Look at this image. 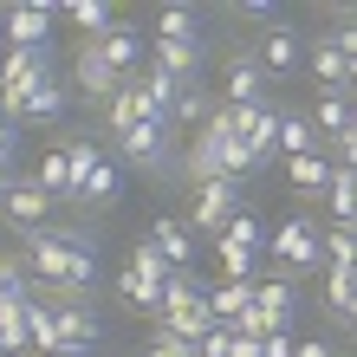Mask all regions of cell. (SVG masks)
<instances>
[{"label": "cell", "mask_w": 357, "mask_h": 357, "mask_svg": "<svg viewBox=\"0 0 357 357\" xmlns=\"http://www.w3.org/2000/svg\"><path fill=\"white\" fill-rule=\"evenodd\" d=\"M26 260H33V280L39 286H59V292H85L98 286V254H91V241L85 234H33L26 241Z\"/></svg>", "instance_id": "6da1fadb"}, {"label": "cell", "mask_w": 357, "mask_h": 357, "mask_svg": "<svg viewBox=\"0 0 357 357\" xmlns=\"http://www.w3.org/2000/svg\"><path fill=\"white\" fill-rule=\"evenodd\" d=\"M156 325H169L176 338H188V344H202L208 331H215L208 286L195 280V273H169V286H162V319H156Z\"/></svg>", "instance_id": "7a4b0ae2"}, {"label": "cell", "mask_w": 357, "mask_h": 357, "mask_svg": "<svg viewBox=\"0 0 357 357\" xmlns=\"http://www.w3.org/2000/svg\"><path fill=\"white\" fill-rule=\"evenodd\" d=\"M266 254L280 260V280H286V273H312V266H325V234H319L305 215H286V221L266 234Z\"/></svg>", "instance_id": "3957f363"}, {"label": "cell", "mask_w": 357, "mask_h": 357, "mask_svg": "<svg viewBox=\"0 0 357 357\" xmlns=\"http://www.w3.org/2000/svg\"><path fill=\"white\" fill-rule=\"evenodd\" d=\"M241 215V182L221 176V182H195V202H188V227L208 241H221V227Z\"/></svg>", "instance_id": "277c9868"}, {"label": "cell", "mask_w": 357, "mask_h": 357, "mask_svg": "<svg viewBox=\"0 0 357 357\" xmlns=\"http://www.w3.org/2000/svg\"><path fill=\"white\" fill-rule=\"evenodd\" d=\"M98 59L123 78V85H137V78L150 72V33H137L130 20H117V26L98 39Z\"/></svg>", "instance_id": "5b68a950"}, {"label": "cell", "mask_w": 357, "mask_h": 357, "mask_svg": "<svg viewBox=\"0 0 357 357\" xmlns=\"http://www.w3.org/2000/svg\"><path fill=\"white\" fill-rule=\"evenodd\" d=\"M52 0H20V7H0V46H52Z\"/></svg>", "instance_id": "8992f818"}, {"label": "cell", "mask_w": 357, "mask_h": 357, "mask_svg": "<svg viewBox=\"0 0 357 357\" xmlns=\"http://www.w3.org/2000/svg\"><path fill=\"white\" fill-rule=\"evenodd\" d=\"M254 59H260V72H266V78H292V72H305V33L280 20V26L254 33Z\"/></svg>", "instance_id": "52a82bcc"}, {"label": "cell", "mask_w": 357, "mask_h": 357, "mask_svg": "<svg viewBox=\"0 0 357 357\" xmlns=\"http://www.w3.org/2000/svg\"><path fill=\"white\" fill-rule=\"evenodd\" d=\"M150 66H156V72H169L182 91H202L208 46H202V39H150Z\"/></svg>", "instance_id": "ba28073f"}, {"label": "cell", "mask_w": 357, "mask_h": 357, "mask_svg": "<svg viewBox=\"0 0 357 357\" xmlns=\"http://www.w3.org/2000/svg\"><path fill=\"white\" fill-rule=\"evenodd\" d=\"M221 104H273V78L260 72V59H254V46H241L234 59H227V72H221Z\"/></svg>", "instance_id": "9c48e42d"}, {"label": "cell", "mask_w": 357, "mask_h": 357, "mask_svg": "<svg viewBox=\"0 0 357 357\" xmlns=\"http://www.w3.org/2000/svg\"><path fill=\"white\" fill-rule=\"evenodd\" d=\"M143 241L162 247V260H169L176 273H195V260H202V234L188 221H176V215H156L150 227H143Z\"/></svg>", "instance_id": "30bf717a"}, {"label": "cell", "mask_w": 357, "mask_h": 357, "mask_svg": "<svg viewBox=\"0 0 357 357\" xmlns=\"http://www.w3.org/2000/svg\"><path fill=\"white\" fill-rule=\"evenodd\" d=\"M72 91L85 98V104H98V111L123 91V78L98 59V39H85V46H78V59H72Z\"/></svg>", "instance_id": "8fae6325"}, {"label": "cell", "mask_w": 357, "mask_h": 357, "mask_svg": "<svg viewBox=\"0 0 357 357\" xmlns=\"http://www.w3.org/2000/svg\"><path fill=\"white\" fill-rule=\"evenodd\" d=\"M169 143H176V130L169 123H137V130H123L117 137V162H130V169H162L169 162Z\"/></svg>", "instance_id": "7c38bea8"}, {"label": "cell", "mask_w": 357, "mask_h": 357, "mask_svg": "<svg viewBox=\"0 0 357 357\" xmlns=\"http://www.w3.org/2000/svg\"><path fill=\"white\" fill-rule=\"evenodd\" d=\"M0 221H7V227H13L20 241L46 234V221H52V195H46V188H39V182L26 176V182H20L13 195H7V208H0Z\"/></svg>", "instance_id": "4fadbf2b"}, {"label": "cell", "mask_w": 357, "mask_h": 357, "mask_svg": "<svg viewBox=\"0 0 357 357\" xmlns=\"http://www.w3.org/2000/svg\"><path fill=\"white\" fill-rule=\"evenodd\" d=\"M305 66H312V78H319V91H351V59L338 52L331 33H312L305 39Z\"/></svg>", "instance_id": "5bb4252c"}, {"label": "cell", "mask_w": 357, "mask_h": 357, "mask_svg": "<svg viewBox=\"0 0 357 357\" xmlns=\"http://www.w3.org/2000/svg\"><path fill=\"white\" fill-rule=\"evenodd\" d=\"M52 319H59V338L66 344H78V351L98 344V312L78 299V292H52Z\"/></svg>", "instance_id": "9a60e30c"}, {"label": "cell", "mask_w": 357, "mask_h": 357, "mask_svg": "<svg viewBox=\"0 0 357 357\" xmlns=\"http://www.w3.org/2000/svg\"><path fill=\"white\" fill-rule=\"evenodd\" d=\"M254 305L266 331H292L299 325V292H292V280H254Z\"/></svg>", "instance_id": "2e32d148"}, {"label": "cell", "mask_w": 357, "mask_h": 357, "mask_svg": "<svg viewBox=\"0 0 357 357\" xmlns=\"http://www.w3.org/2000/svg\"><path fill=\"white\" fill-rule=\"evenodd\" d=\"M260 260H266V247H254V241H234V234H221V241H215V266H221V280H260Z\"/></svg>", "instance_id": "e0dca14e"}, {"label": "cell", "mask_w": 357, "mask_h": 357, "mask_svg": "<svg viewBox=\"0 0 357 357\" xmlns=\"http://www.w3.org/2000/svg\"><path fill=\"white\" fill-rule=\"evenodd\" d=\"M312 123H319L325 143H338L351 123H357V98H351V91H319V104H312Z\"/></svg>", "instance_id": "ac0fdd59"}, {"label": "cell", "mask_w": 357, "mask_h": 357, "mask_svg": "<svg viewBox=\"0 0 357 357\" xmlns=\"http://www.w3.org/2000/svg\"><path fill=\"white\" fill-rule=\"evenodd\" d=\"M331 176H338V156H286V182L299 188V195H325L331 188Z\"/></svg>", "instance_id": "d6986e66"}, {"label": "cell", "mask_w": 357, "mask_h": 357, "mask_svg": "<svg viewBox=\"0 0 357 357\" xmlns=\"http://www.w3.org/2000/svg\"><path fill=\"white\" fill-rule=\"evenodd\" d=\"M319 150H325L319 123H312L305 111H280V162L286 156H319Z\"/></svg>", "instance_id": "ffe728a7"}, {"label": "cell", "mask_w": 357, "mask_h": 357, "mask_svg": "<svg viewBox=\"0 0 357 357\" xmlns=\"http://www.w3.org/2000/svg\"><path fill=\"white\" fill-rule=\"evenodd\" d=\"M117 299L130 305V312H143L150 325L162 319V286H156V280H143V273H130V266L117 273Z\"/></svg>", "instance_id": "44dd1931"}, {"label": "cell", "mask_w": 357, "mask_h": 357, "mask_svg": "<svg viewBox=\"0 0 357 357\" xmlns=\"http://www.w3.org/2000/svg\"><path fill=\"white\" fill-rule=\"evenodd\" d=\"M247 305H254V280H221V286H208V312H215V325H234Z\"/></svg>", "instance_id": "7402d4cb"}, {"label": "cell", "mask_w": 357, "mask_h": 357, "mask_svg": "<svg viewBox=\"0 0 357 357\" xmlns=\"http://www.w3.org/2000/svg\"><path fill=\"white\" fill-rule=\"evenodd\" d=\"M137 123H150V111H143V91L137 85H123L111 104H104V130H111V143H117L123 130H137Z\"/></svg>", "instance_id": "603a6c76"}, {"label": "cell", "mask_w": 357, "mask_h": 357, "mask_svg": "<svg viewBox=\"0 0 357 357\" xmlns=\"http://www.w3.org/2000/svg\"><path fill=\"white\" fill-rule=\"evenodd\" d=\"M325 208H331V227H357V169H338V176H331Z\"/></svg>", "instance_id": "cb8c5ba5"}, {"label": "cell", "mask_w": 357, "mask_h": 357, "mask_svg": "<svg viewBox=\"0 0 357 357\" xmlns=\"http://www.w3.org/2000/svg\"><path fill=\"white\" fill-rule=\"evenodd\" d=\"M66 85H59V78H46V85H33L26 91V123H59V117H66Z\"/></svg>", "instance_id": "d4e9b609"}, {"label": "cell", "mask_w": 357, "mask_h": 357, "mask_svg": "<svg viewBox=\"0 0 357 357\" xmlns=\"http://www.w3.org/2000/svg\"><path fill=\"white\" fill-rule=\"evenodd\" d=\"M26 331H33V357L66 351V338H59V319H52V299H33V305H26Z\"/></svg>", "instance_id": "484cf974"}, {"label": "cell", "mask_w": 357, "mask_h": 357, "mask_svg": "<svg viewBox=\"0 0 357 357\" xmlns=\"http://www.w3.org/2000/svg\"><path fill=\"white\" fill-rule=\"evenodd\" d=\"M26 305H33V299H13V305H0V351H7V357L33 351V331H26Z\"/></svg>", "instance_id": "4316f807"}, {"label": "cell", "mask_w": 357, "mask_h": 357, "mask_svg": "<svg viewBox=\"0 0 357 357\" xmlns=\"http://www.w3.org/2000/svg\"><path fill=\"white\" fill-rule=\"evenodd\" d=\"M59 13H66V20H72V26L85 33V39H104V33L117 26V13L104 7V0H72V7H59Z\"/></svg>", "instance_id": "83f0119b"}, {"label": "cell", "mask_w": 357, "mask_h": 357, "mask_svg": "<svg viewBox=\"0 0 357 357\" xmlns=\"http://www.w3.org/2000/svg\"><path fill=\"white\" fill-rule=\"evenodd\" d=\"M66 162H72V195L85 202V188H91L98 162H104V156H98V143H91V137H72V143H66Z\"/></svg>", "instance_id": "f1b7e54d"}, {"label": "cell", "mask_w": 357, "mask_h": 357, "mask_svg": "<svg viewBox=\"0 0 357 357\" xmlns=\"http://www.w3.org/2000/svg\"><path fill=\"white\" fill-rule=\"evenodd\" d=\"M150 39H202V13L195 7H162L156 26H150Z\"/></svg>", "instance_id": "f546056e"}, {"label": "cell", "mask_w": 357, "mask_h": 357, "mask_svg": "<svg viewBox=\"0 0 357 357\" xmlns=\"http://www.w3.org/2000/svg\"><path fill=\"white\" fill-rule=\"evenodd\" d=\"M33 182L46 188L52 202H59V195H72V162H66V150H46V156H39V169H33Z\"/></svg>", "instance_id": "4dcf8cb0"}, {"label": "cell", "mask_w": 357, "mask_h": 357, "mask_svg": "<svg viewBox=\"0 0 357 357\" xmlns=\"http://www.w3.org/2000/svg\"><path fill=\"white\" fill-rule=\"evenodd\" d=\"M325 305L338 319H351V305H357V273L351 266H325Z\"/></svg>", "instance_id": "1f68e13d"}, {"label": "cell", "mask_w": 357, "mask_h": 357, "mask_svg": "<svg viewBox=\"0 0 357 357\" xmlns=\"http://www.w3.org/2000/svg\"><path fill=\"white\" fill-rule=\"evenodd\" d=\"M208 111H215L208 85H202V91H182V98H176V117H169V130H202V123H208Z\"/></svg>", "instance_id": "d6a6232c"}, {"label": "cell", "mask_w": 357, "mask_h": 357, "mask_svg": "<svg viewBox=\"0 0 357 357\" xmlns=\"http://www.w3.org/2000/svg\"><path fill=\"white\" fill-rule=\"evenodd\" d=\"M130 273H143V280H156V286H169V260H162V247H150V241H137L130 247Z\"/></svg>", "instance_id": "836d02e7"}, {"label": "cell", "mask_w": 357, "mask_h": 357, "mask_svg": "<svg viewBox=\"0 0 357 357\" xmlns=\"http://www.w3.org/2000/svg\"><path fill=\"white\" fill-rule=\"evenodd\" d=\"M325 266H351L357 273V227H325Z\"/></svg>", "instance_id": "e575fe53"}, {"label": "cell", "mask_w": 357, "mask_h": 357, "mask_svg": "<svg viewBox=\"0 0 357 357\" xmlns=\"http://www.w3.org/2000/svg\"><path fill=\"white\" fill-rule=\"evenodd\" d=\"M143 357H202L188 338H176L169 325H150V344H143Z\"/></svg>", "instance_id": "d590c367"}, {"label": "cell", "mask_w": 357, "mask_h": 357, "mask_svg": "<svg viewBox=\"0 0 357 357\" xmlns=\"http://www.w3.org/2000/svg\"><path fill=\"white\" fill-rule=\"evenodd\" d=\"M85 202H98V208H111V202H117V162H98V176H91V188H85Z\"/></svg>", "instance_id": "8d00e7d4"}, {"label": "cell", "mask_w": 357, "mask_h": 357, "mask_svg": "<svg viewBox=\"0 0 357 357\" xmlns=\"http://www.w3.org/2000/svg\"><path fill=\"white\" fill-rule=\"evenodd\" d=\"M234 338H241L234 325H215V331H208V338H202L195 351H202V357H234Z\"/></svg>", "instance_id": "74e56055"}, {"label": "cell", "mask_w": 357, "mask_h": 357, "mask_svg": "<svg viewBox=\"0 0 357 357\" xmlns=\"http://www.w3.org/2000/svg\"><path fill=\"white\" fill-rule=\"evenodd\" d=\"M260 357H299V331H273V338H260Z\"/></svg>", "instance_id": "f35d334b"}, {"label": "cell", "mask_w": 357, "mask_h": 357, "mask_svg": "<svg viewBox=\"0 0 357 357\" xmlns=\"http://www.w3.org/2000/svg\"><path fill=\"white\" fill-rule=\"evenodd\" d=\"M13 143H20V123L0 111V156H13Z\"/></svg>", "instance_id": "ab89813d"}, {"label": "cell", "mask_w": 357, "mask_h": 357, "mask_svg": "<svg viewBox=\"0 0 357 357\" xmlns=\"http://www.w3.org/2000/svg\"><path fill=\"white\" fill-rule=\"evenodd\" d=\"M20 188V176H13V156H0V208H7V195Z\"/></svg>", "instance_id": "60d3db41"}, {"label": "cell", "mask_w": 357, "mask_h": 357, "mask_svg": "<svg viewBox=\"0 0 357 357\" xmlns=\"http://www.w3.org/2000/svg\"><path fill=\"white\" fill-rule=\"evenodd\" d=\"M299 357H338V344H331V338H305Z\"/></svg>", "instance_id": "b9f144b4"}, {"label": "cell", "mask_w": 357, "mask_h": 357, "mask_svg": "<svg viewBox=\"0 0 357 357\" xmlns=\"http://www.w3.org/2000/svg\"><path fill=\"white\" fill-rule=\"evenodd\" d=\"M46 357H91V351H78V344H66V351H46Z\"/></svg>", "instance_id": "7bdbcfd3"}, {"label": "cell", "mask_w": 357, "mask_h": 357, "mask_svg": "<svg viewBox=\"0 0 357 357\" xmlns=\"http://www.w3.org/2000/svg\"><path fill=\"white\" fill-rule=\"evenodd\" d=\"M351 98H357V59H351Z\"/></svg>", "instance_id": "ee69618b"}, {"label": "cell", "mask_w": 357, "mask_h": 357, "mask_svg": "<svg viewBox=\"0 0 357 357\" xmlns=\"http://www.w3.org/2000/svg\"><path fill=\"white\" fill-rule=\"evenodd\" d=\"M0 357H7V351H0Z\"/></svg>", "instance_id": "f6af8a7d"}]
</instances>
